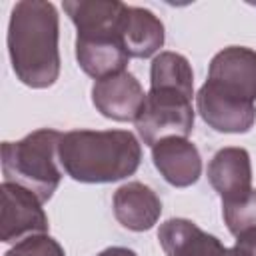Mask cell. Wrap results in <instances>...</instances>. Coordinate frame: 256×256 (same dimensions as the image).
Masks as SVG:
<instances>
[{"instance_id":"obj_1","label":"cell","mask_w":256,"mask_h":256,"mask_svg":"<svg viewBox=\"0 0 256 256\" xmlns=\"http://www.w3.org/2000/svg\"><path fill=\"white\" fill-rule=\"evenodd\" d=\"M60 18L52 2H16L8 24V52L16 78L36 90L60 76Z\"/></svg>"},{"instance_id":"obj_2","label":"cell","mask_w":256,"mask_h":256,"mask_svg":"<svg viewBox=\"0 0 256 256\" xmlns=\"http://www.w3.org/2000/svg\"><path fill=\"white\" fill-rule=\"evenodd\" d=\"M58 160L76 182L110 184L138 170L142 146L128 130H72L60 138Z\"/></svg>"},{"instance_id":"obj_3","label":"cell","mask_w":256,"mask_h":256,"mask_svg":"<svg viewBox=\"0 0 256 256\" xmlns=\"http://www.w3.org/2000/svg\"><path fill=\"white\" fill-rule=\"evenodd\" d=\"M62 134L52 128L36 130L18 142L2 144L4 182H12L34 192L42 204L48 202L60 186L58 144Z\"/></svg>"},{"instance_id":"obj_4","label":"cell","mask_w":256,"mask_h":256,"mask_svg":"<svg viewBox=\"0 0 256 256\" xmlns=\"http://www.w3.org/2000/svg\"><path fill=\"white\" fill-rule=\"evenodd\" d=\"M134 124L150 148L164 138H188L194 130L192 98L174 90H150Z\"/></svg>"},{"instance_id":"obj_5","label":"cell","mask_w":256,"mask_h":256,"mask_svg":"<svg viewBox=\"0 0 256 256\" xmlns=\"http://www.w3.org/2000/svg\"><path fill=\"white\" fill-rule=\"evenodd\" d=\"M2 210H0V240L20 242L30 236L48 232V216L42 208V200L24 186L2 182L0 186Z\"/></svg>"},{"instance_id":"obj_6","label":"cell","mask_w":256,"mask_h":256,"mask_svg":"<svg viewBox=\"0 0 256 256\" xmlns=\"http://www.w3.org/2000/svg\"><path fill=\"white\" fill-rule=\"evenodd\" d=\"M212 86L244 102H256V52L246 46H228L220 50L208 70Z\"/></svg>"},{"instance_id":"obj_7","label":"cell","mask_w":256,"mask_h":256,"mask_svg":"<svg viewBox=\"0 0 256 256\" xmlns=\"http://www.w3.org/2000/svg\"><path fill=\"white\" fill-rule=\"evenodd\" d=\"M196 106L202 120L216 132L244 134L256 122V108L252 102L228 96L210 82H204L198 90Z\"/></svg>"},{"instance_id":"obj_8","label":"cell","mask_w":256,"mask_h":256,"mask_svg":"<svg viewBox=\"0 0 256 256\" xmlns=\"http://www.w3.org/2000/svg\"><path fill=\"white\" fill-rule=\"evenodd\" d=\"M92 102L104 118L116 122H136L146 102V94L134 74L120 72L94 82Z\"/></svg>"},{"instance_id":"obj_9","label":"cell","mask_w":256,"mask_h":256,"mask_svg":"<svg viewBox=\"0 0 256 256\" xmlns=\"http://www.w3.org/2000/svg\"><path fill=\"white\" fill-rule=\"evenodd\" d=\"M152 160L162 178L176 186L188 188L202 176V158L188 138H164L152 146Z\"/></svg>"},{"instance_id":"obj_10","label":"cell","mask_w":256,"mask_h":256,"mask_svg":"<svg viewBox=\"0 0 256 256\" xmlns=\"http://www.w3.org/2000/svg\"><path fill=\"white\" fill-rule=\"evenodd\" d=\"M208 180L222 202L238 200L252 190V162L244 148H222L208 164Z\"/></svg>"},{"instance_id":"obj_11","label":"cell","mask_w":256,"mask_h":256,"mask_svg":"<svg viewBox=\"0 0 256 256\" xmlns=\"http://www.w3.org/2000/svg\"><path fill=\"white\" fill-rule=\"evenodd\" d=\"M114 216L116 220L132 230L146 232L154 228L162 214V202L156 192L142 182H128L114 192Z\"/></svg>"},{"instance_id":"obj_12","label":"cell","mask_w":256,"mask_h":256,"mask_svg":"<svg viewBox=\"0 0 256 256\" xmlns=\"http://www.w3.org/2000/svg\"><path fill=\"white\" fill-rule=\"evenodd\" d=\"M76 60L80 68L94 80L126 72L130 54L120 36H90L76 38Z\"/></svg>"},{"instance_id":"obj_13","label":"cell","mask_w":256,"mask_h":256,"mask_svg":"<svg viewBox=\"0 0 256 256\" xmlns=\"http://www.w3.org/2000/svg\"><path fill=\"white\" fill-rule=\"evenodd\" d=\"M126 4L116 0H66L64 12L70 16L78 36H120V22Z\"/></svg>"},{"instance_id":"obj_14","label":"cell","mask_w":256,"mask_h":256,"mask_svg":"<svg viewBox=\"0 0 256 256\" xmlns=\"http://www.w3.org/2000/svg\"><path fill=\"white\" fill-rule=\"evenodd\" d=\"M120 38L130 58H150L164 46L162 20L140 6H126L120 22Z\"/></svg>"},{"instance_id":"obj_15","label":"cell","mask_w":256,"mask_h":256,"mask_svg":"<svg viewBox=\"0 0 256 256\" xmlns=\"http://www.w3.org/2000/svg\"><path fill=\"white\" fill-rule=\"evenodd\" d=\"M158 240L166 256H218L224 250L216 236L186 218H170L160 224Z\"/></svg>"},{"instance_id":"obj_16","label":"cell","mask_w":256,"mask_h":256,"mask_svg":"<svg viewBox=\"0 0 256 256\" xmlns=\"http://www.w3.org/2000/svg\"><path fill=\"white\" fill-rule=\"evenodd\" d=\"M150 90H174L192 98L194 72L188 58L178 52H160L150 66Z\"/></svg>"},{"instance_id":"obj_17","label":"cell","mask_w":256,"mask_h":256,"mask_svg":"<svg viewBox=\"0 0 256 256\" xmlns=\"http://www.w3.org/2000/svg\"><path fill=\"white\" fill-rule=\"evenodd\" d=\"M222 216L230 234L240 236L256 228V190L252 188L246 196L238 200L222 202Z\"/></svg>"},{"instance_id":"obj_18","label":"cell","mask_w":256,"mask_h":256,"mask_svg":"<svg viewBox=\"0 0 256 256\" xmlns=\"http://www.w3.org/2000/svg\"><path fill=\"white\" fill-rule=\"evenodd\" d=\"M4 256H66V252L52 236L38 234L16 242Z\"/></svg>"},{"instance_id":"obj_19","label":"cell","mask_w":256,"mask_h":256,"mask_svg":"<svg viewBox=\"0 0 256 256\" xmlns=\"http://www.w3.org/2000/svg\"><path fill=\"white\" fill-rule=\"evenodd\" d=\"M234 250L238 256H256V228L236 236Z\"/></svg>"},{"instance_id":"obj_20","label":"cell","mask_w":256,"mask_h":256,"mask_svg":"<svg viewBox=\"0 0 256 256\" xmlns=\"http://www.w3.org/2000/svg\"><path fill=\"white\" fill-rule=\"evenodd\" d=\"M96 256H138L134 250H130V248H122V246H112V248H106V250H102L100 254H96Z\"/></svg>"},{"instance_id":"obj_21","label":"cell","mask_w":256,"mask_h":256,"mask_svg":"<svg viewBox=\"0 0 256 256\" xmlns=\"http://www.w3.org/2000/svg\"><path fill=\"white\" fill-rule=\"evenodd\" d=\"M218 256H238V254H236V250H234V248H224Z\"/></svg>"}]
</instances>
